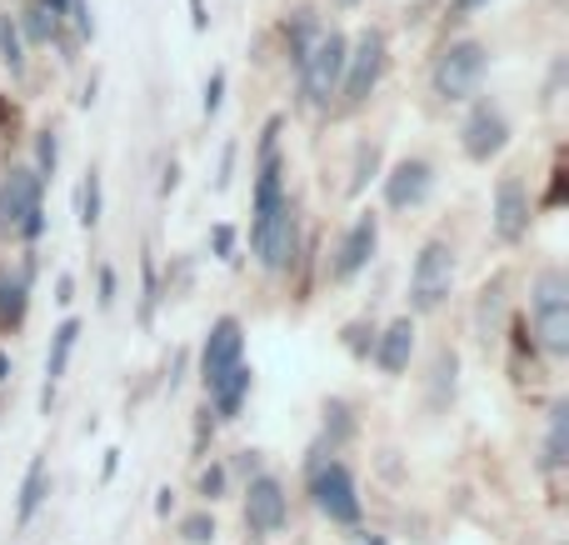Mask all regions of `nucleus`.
Segmentation results:
<instances>
[{"label":"nucleus","instance_id":"obj_1","mask_svg":"<svg viewBox=\"0 0 569 545\" xmlns=\"http://www.w3.org/2000/svg\"><path fill=\"white\" fill-rule=\"evenodd\" d=\"M530 316L535 336L550 356H569V276L565 270H540L530 286Z\"/></svg>","mask_w":569,"mask_h":545},{"label":"nucleus","instance_id":"obj_2","mask_svg":"<svg viewBox=\"0 0 569 545\" xmlns=\"http://www.w3.org/2000/svg\"><path fill=\"white\" fill-rule=\"evenodd\" d=\"M455 276H460V256H455L450 240H425L410 270V306L420 316L425 310H440L455 290Z\"/></svg>","mask_w":569,"mask_h":545},{"label":"nucleus","instance_id":"obj_3","mask_svg":"<svg viewBox=\"0 0 569 545\" xmlns=\"http://www.w3.org/2000/svg\"><path fill=\"white\" fill-rule=\"evenodd\" d=\"M345 50H350V40H345L340 30H320V36H315V46L295 60V66H300V90H305V100H310V106H330V100L340 96Z\"/></svg>","mask_w":569,"mask_h":545},{"label":"nucleus","instance_id":"obj_4","mask_svg":"<svg viewBox=\"0 0 569 545\" xmlns=\"http://www.w3.org/2000/svg\"><path fill=\"white\" fill-rule=\"evenodd\" d=\"M485 70H490V50L480 46V40H455V46H445V56L435 60V96L440 100H470L475 90H480Z\"/></svg>","mask_w":569,"mask_h":545},{"label":"nucleus","instance_id":"obj_5","mask_svg":"<svg viewBox=\"0 0 569 545\" xmlns=\"http://www.w3.org/2000/svg\"><path fill=\"white\" fill-rule=\"evenodd\" d=\"M250 246H256L260 266L266 270H284L295 260V246H300V220H295V206L290 196L270 210H256L250 220Z\"/></svg>","mask_w":569,"mask_h":545},{"label":"nucleus","instance_id":"obj_6","mask_svg":"<svg viewBox=\"0 0 569 545\" xmlns=\"http://www.w3.org/2000/svg\"><path fill=\"white\" fill-rule=\"evenodd\" d=\"M0 230H20L26 240H36L46 230V220H40V170H6V180H0Z\"/></svg>","mask_w":569,"mask_h":545},{"label":"nucleus","instance_id":"obj_7","mask_svg":"<svg viewBox=\"0 0 569 545\" xmlns=\"http://www.w3.org/2000/svg\"><path fill=\"white\" fill-rule=\"evenodd\" d=\"M380 70H385V36L380 30H360V40L345 50V76H340L345 100L360 106V100L380 86Z\"/></svg>","mask_w":569,"mask_h":545},{"label":"nucleus","instance_id":"obj_8","mask_svg":"<svg viewBox=\"0 0 569 545\" xmlns=\"http://www.w3.org/2000/svg\"><path fill=\"white\" fill-rule=\"evenodd\" d=\"M310 496L315 506L325 511V516L335 521V526H355L360 521V496H355V476L340 466V460H330V466H320L310 476Z\"/></svg>","mask_w":569,"mask_h":545},{"label":"nucleus","instance_id":"obj_9","mask_svg":"<svg viewBox=\"0 0 569 545\" xmlns=\"http://www.w3.org/2000/svg\"><path fill=\"white\" fill-rule=\"evenodd\" d=\"M240 360H246V336H240V320L236 316H220L216 326H210V336H206V350H200V380H206V390L220 386V380H226Z\"/></svg>","mask_w":569,"mask_h":545},{"label":"nucleus","instance_id":"obj_10","mask_svg":"<svg viewBox=\"0 0 569 545\" xmlns=\"http://www.w3.org/2000/svg\"><path fill=\"white\" fill-rule=\"evenodd\" d=\"M460 146H465L470 160H495L505 146H510V120H505V110L490 106V100L475 106L470 120L460 126Z\"/></svg>","mask_w":569,"mask_h":545},{"label":"nucleus","instance_id":"obj_11","mask_svg":"<svg viewBox=\"0 0 569 545\" xmlns=\"http://www.w3.org/2000/svg\"><path fill=\"white\" fill-rule=\"evenodd\" d=\"M284 516H290V501H284V486L276 476H256L246 490V526L256 531V536H276L284 526Z\"/></svg>","mask_w":569,"mask_h":545},{"label":"nucleus","instance_id":"obj_12","mask_svg":"<svg viewBox=\"0 0 569 545\" xmlns=\"http://www.w3.org/2000/svg\"><path fill=\"white\" fill-rule=\"evenodd\" d=\"M375 246H380V220H375V216H360L350 230H345L340 250H335V260H330V276H335V280L360 276V270L370 266Z\"/></svg>","mask_w":569,"mask_h":545},{"label":"nucleus","instance_id":"obj_13","mask_svg":"<svg viewBox=\"0 0 569 545\" xmlns=\"http://www.w3.org/2000/svg\"><path fill=\"white\" fill-rule=\"evenodd\" d=\"M525 230H530V196L515 176H505L495 190V236L515 246V240H525Z\"/></svg>","mask_w":569,"mask_h":545},{"label":"nucleus","instance_id":"obj_14","mask_svg":"<svg viewBox=\"0 0 569 545\" xmlns=\"http://www.w3.org/2000/svg\"><path fill=\"white\" fill-rule=\"evenodd\" d=\"M430 186H435L430 160H400V166L385 176V200H390L395 210H410L430 196Z\"/></svg>","mask_w":569,"mask_h":545},{"label":"nucleus","instance_id":"obj_15","mask_svg":"<svg viewBox=\"0 0 569 545\" xmlns=\"http://www.w3.org/2000/svg\"><path fill=\"white\" fill-rule=\"evenodd\" d=\"M410 356H415V320L400 316L385 326L380 346H375V360H380V370H390V376H400V370H410Z\"/></svg>","mask_w":569,"mask_h":545},{"label":"nucleus","instance_id":"obj_16","mask_svg":"<svg viewBox=\"0 0 569 545\" xmlns=\"http://www.w3.org/2000/svg\"><path fill=\"white\" fill-rule=\"evenodd\" d=\"M76 340H80V320H76V316L60 320L56 336H50V356H46V396H40L46 416H50V400H56V380L66 376V366H70V350H76Z\"/></svg>","mask_w":569,"mask_h":545},{"label":"nucleus","instance_id":"obj_17","mask_svg":"<svg viewBox=\"0 0 569 545\" xmlns=\"http://www.w3.org/2000/svg\"><path fill=\"white\" fill-rule=\"evenodd\" d=\"M250 380H256V370L240 360V366L230 370L220 386H210V400H216L220 416H240V406H246V396H250Z\"/></svg>","mask_w":569,"mask_h":545},{"label":"nucleus","instance_id":"obj_18","mask_svg":"<svg viewBox=\"0 0 569 545\" xmlns=\"http://www.w3.org/2000/svg\"><path fill=\"white\" fill-rule=\"evenodd\" d=\"M16 26H20V36L36 40V46H50V40L60 36V16H56V10H46L40 0H36V6H26V16H20Z\"/></svg>","mask_w":569,"mask_h":545},{"label":"nucleus","instance_id":"obj_19","mask_svg":"<svg viewBox=\"0 0 569 545\" xmlns=\"http://www.w3.org/2000/svg\"><path fill=\"white\" fill-rule=\"evenodd\" d=\"M40 501H46V456H36V460H30V470H26V486H20V506H16V521H20V526H26V521L40 511Z\"/></svg>","mask_w":569,"mask_h":545},{"label":"nucleus","instance_id":"obj_20","mask_svg":"<svg viewBox=\"0 0 569 545\" xmlns=\"http://www.w3.org/2000/svg\"><path fill=\"white\" fill-rule=\"evenodd\" d=\"M26 320V276H0V326H20Z\"/></svg>","mask_w":569,"mask_h":545},{"label":"nucleus","instance_id":"obj_21","mask_svg":"<svg viewBox=\"0 0 569 545\" xmlns=\"http://www.w3.org/2000/svg\"><path fill=\"white\" fill-rule=\"evenodd\" d=\"M565 450H569V406L560 400V406L550 410V440H545V470L565 466Z\"/></svg>","mask_w":569,"mask_h":545},{"label":"nucleus","instance_id":"obj_22","mask_svg":"<svg viewBox=\"0 0 569 545\" xmlns=\"http://www.w3.org/2000/svg\"><path fill=\"white\" fill-rule=\"evenodd\" d=\"M76 216H80V226H96L100 220V176L96 170H86V180H80V196H76Z\"/></svg>","mask_w":569,"mask_h":545},{"label":"nucleus","instance_id":"obj_23","mask_svg":"<svg viewBox=\"0 0 569 545\" xmlns=\"http://www.w3.org/2000/svg\"><path fill=\"white\" fill-rule=\"evenodd\" d=\"M315 36H320V20H315V10H295V20H290V56L300 60L305 50L315 46Z\"/></svg>","mask_w":569,"mask_h":545},{"label":"nucleus","instance_id":"obj_24","mask_svg":"<svg viewBox=\"0 0 569 545\" xmlns=\"http://www.w3.org/2000/svg\"><path fill=\"white\" fill-rule=\"evenodd\" d=\"M0 60L10 66V76L26 70V56H20V26L10 16H0Z\"/></svg>","mask_w":569,"mask_h":545},{"label":"nucleus","instance_id":"obj_25","mask_svg":"<svg viewBox=\"0 0 569 545\" xmlns=\"http://www.w3.org/2000/svg\"><path fill=\"white\" fill-rule=\"evenodd\" d=\"M180 541H186V545H210V541H216V521H210V511L180 521Z\"/></svg>","mask_w":569,"mask_h":545},{"label":"nucleus","instance_id":"obj_26","mask_svg":"<svg viewBox=\"0 0 569 545\" xmlns=\"http://www.w3.org/2000/svg\"><path fill=\"white\" fill-rule=\"evenodd\" d=\"M36 156H40V180L46 176H56V136H50V130H40V146H36Z\"/></svg>","mask_w":569,"mask_h":545},{"label":"nucleus","instance_id":"obj_27","mask_svg":"<svg viewBox=\"0 0 569 545\" xmlns=\"http://www.w3.org/2000/svg\"><path fill=\"white\" fill-rule=\"evenodd\" d=\"M66 16L70 20H76V30H80V36H96V20H90V6H86V0H70V6H66Z\"/></svg>","mask_w":569,"mask_h":545},{"label":"nucleus","instance_id":"obj_28","mask_svg":"<svg viewBox=\"0 0 569 545\" xmlns=\"http://www.w3.org/2000/svg\"><path fill=\"white\" fill-rule=\"evenodd\" d=\"M375 166H380V150H375V146H365V150H360V176L350 180V190H355V196H360V190H365V180H370V170H375Z\"/></svg>","mask_w":569,"mask_h":545},{"label":"nucleus","instance_id":"obj_29","mask_svg":"<svg viewBox=\"0 0 569 545\" xmlns=\"http://www.w3.org/2000/svg\"><path fill=\"white\" fill-rule=\"evenodd\" d=\"M220 96H226V76L216 70V76H210V86H206V116H216V110H220Z\"/></svg>","mask_w":569,"mask_h":545},{"label":"nucleus","instance_id":"obj_30","mask_svg":"<svg viewBox=\"0 0 569 545\" xmlns=\"http://www.w3.org/2000/svg\"><path fill=\"white\" fill-rule=\"evenodd\" d=\"M200 490H206V496H210V501H216V496H220V490H226V470H220V466H210V470H206V476H200Z\"/></svg>","mask_w":569,"mask_h":545},{"label":"nucleus","instance_id":"obj_31","mask_svg":"<svg viewBox=\"0 0 569 545\" xmlns=\"http://www.w3.org/2000/svg\"><path fill=\"white\" fill-rule=\"evenodd\" d=\"M116 300V270H100V306Z\"/></svg>","mask_w":569,"mask_h":545},{"label":"nucleus","instance_id":"obj_32","mask_svg":"<svg viewBox=\"0 0 569 545\" xmlns=\"http://www.w3.org/2000/svg\"><path fill=\"white\" fill-rule=\"evenodd\" d=\"M216 250L230 260V250H236V230H230V226H220V230H216Z\"/></svg>","mask_w":569,"mask_h":545},{"label":"nucleus","instance_id":"obj_33","mask_svg":"<svg viewBox=\"0 0 569 545\" xmlns=\"http://www.w3.org/2000/svg\"><path fill=\"white\" fill-rule=\"evenodd\" d=\"M56 300H60V306H70V300H76V280H70V276L56 280Z\"/></svg>","mask_w":569,"mask_h":545},{"label":"nucleus","instance_id":"obj_34","mask_svg":"<svg viewBox=\"0 0 569 545\" xmlns=\"http://www.w3.org/2000/svg\"><path fill=\"white\" fill-rule=\"evenodd\" d=\"M190 20H196V30H206V26H210V16H206V0H190Z\"/></svg>","mask_w":569,"mask_h":545},{"label":"nucleus","instance_id":"obj_35","mask_svg":"<svg viewBox=\"0 0 569 545\" xmlns=\"http://www.w3.org/2000/svg\"><path fill=\"white\" fill-rule=\"evenodd\" d=\"M485 0H455V16H470V10H480Z\"/></svg>","mask_w":569,"mask_h":545},{"label":"nucleus","instance_id":"obj_36","mask_svg":"<svg viewBox=\"0 0 569 545\" xmlns=\"http://www.w3.org/2000/svg\"><path fill=\"white\" fill-rule=\"evenodd\" d=\"M40 6H46V10H56V16H66V6H70V0H40Z\"/></svg>","mask_w":569,"mask_h":545},{"label":"nucleus","instance_id":"obj_37","mask_svg":"<svg viewBox=\"0 0 569 545\" xmlns=\"http://www.w3.org/2000/svg\"><path fill=\"white\" fill-rule=\"evenodd\" d=\"M0 380H10V356L0 350Z\"/></svg>","mask_w":569,"mask_h":545},{"label":"nucleus","instance_id":"obj_38","mask_svg":"<svg viewBox=\"0 0 569 545\" xmlns=\"http://www.w3.org/2000/svg\"><path fill=\"white\" fill-rule=\"evenodd\" d=\"M335 6H345V10H350V6H360V0H335Z\"/></svg>","mask_w":569,"mask_h":545},{"label":"nucleus","instance_id":"obj_39","mask_svg":"<svg viewBox=\"0 0 569 545\" xmlns=\"http://www.w3.org/2000/svg\"><path fill=\"white\" fill-rule=\"evenodd\" d=\"M370 545H385V541H370Z\"/></svg>","mask_w":569,"mask_h":545}]
</instances>
